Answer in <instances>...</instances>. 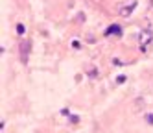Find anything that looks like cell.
<instances>
[{
  "mask_svg": "<svg viewBox=\"0 0 153 133\" xmlns=\"http://www.w3.org/2000/svg\"><path fill=\"white\" fill-rule=\"evenodd\" d=\"M72 46H74V48H79L81 44H79V41H72Z\"/></svg>",
  "mask_w": 153,
  "mask_h": 133,
  "instance_id": "obj_9",
  "label": "cell"
},
{
  "mask_svg": "<svg viewBox=\"0 0 153 133\" xmlns=\"http://www.w3.org/2000/svg\"><path fill=\"white\" fill-rule=\"evenodd\" d=\"M151 39H153V31H151V30H144V31L138 35V41H140L142 46H148V44L151 43Z\"/></svg>",
  "mask_w": 153,
  "mask_h": 133,
  "instance_id": "obj_3",
  "label": "cell"
},
{
  "mask_svg": "<svg viewBox=\"0 0 153 133\" xmlns=\"http://www.w3.org/2000/svg\"><path fill=\"white\" fill-rule=\"evenodd\" d=\"M19 50H20V61L28 63V55H30V50H31V43L30 41H20L19 43Z\"/></svg>",
  "mask_w": 153,
  "mask_h": 133,
  "instance_id": "obj_1",
  "label": "cell"
},
{
  "mask_svg": "<svg viewBox=\"0 0 153 133\" xmlns=\"http://www.w3.org/2000/svg\"><path fill=\"white\" fill-rule=\"evenodd\" d=\"M105 35H122V28H120L118 24H111L107 30H105Z\"/></svg>",
  "mask_w": 153,
  "mask_h": 133,
  "instance_id": "obj_4",
  "label": "cell"
},
{
  "mask_svg": "<svg viewBox=\"0 0 153 133\" xmlns=\"http://www.w3.org/2000/svg\"><path fill=\"white\" fill-rule=\"evenodd\" d=\"M17 33H19V35H24V33H26V28H24V24H20V22L17 24Z\"/></svg>",
  "mask_w": 153,
  "mask_h": 133,
  "instance_id": "obj_5",
  "label": "cell"
},
{
  "mask_svg": "<svg viewBox=\"0 0 153 133\" xmlns=\"http://www.w3.org/2000/svg\"><path fill=\"white\" fill-rule=\"evenodd\" d=\"M151 4H153V0H151Z\"/></svg>",
  "mask_w": 153,
  "mask_h": 133,
  "instance_id": "obj_10",
  "label": "cell"
},
{
  "mask_svg": "<svg viewBox=\"0 0 153 133\" xmlns=\"http://www.w3.org/2000/svg\"><path fill=\"white\" fill-rule=\"evenodd\" d=\"M87 76H89V78H96V76H98V70H96V69H91L89 72H87Z\"/></svg>",
  "mask_w": 153,
  "mask_h": 133,
  "instance_id": "obj_6",
  "label": "cell"
},
{
  "mask_svg": "<svg viewBox=\"0 0 153 133\" xmlns=\"http://www.w3.org/2000/svg\"><path fill=\"white\" fill-rule=\"evenodd\" d=\"M135 7H137V0H133L131 4H126V6H120V9H118V13H120V17H129L131 13L135 11Z\"/></svg>",
  "mask_w": 153,
  "mask_h": 133,
  "instance_id": "obj_2",
  "label": "cell"
},
{
  "mask_svg": "<svg viewBox=\"0 0 153 133\" xmlns=\"http://www.w3.org/2000/svg\"><path fill=\"white\" fill-rule=\"evenodd\" d=\"M146 122H148V124H151V126H153V113L146 115Z\"/></svg>",
  "mask_w": 153,
  "mask_h": 133,
  "instance_id": "obj_7",
  "label": "cell"
},
{
  "mask_svg": "<svg viewBox=\"0 0 153 133\" xmlns=\"http://www.w3.org/2000/svg\"><path fill=\"white\" fill-rule=\"evenodd\" d=\"M126 81V76H118L116 78V83H124Z\"/></svg>",
  "mask_w": 153,
  "mask_h": 133,
  "instance_id": "obj_8",
  "label": "cell"
}]
</instances>
